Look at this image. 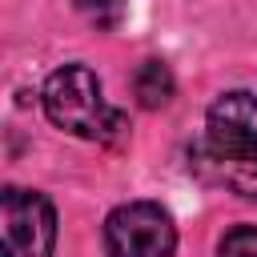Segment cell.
<instances>
[{
  "label": "cell",
  "instance_id": "6da1fadb",
  "mask_svg": "<svg viewBox=\"0 0 257 257\" xmlns=\"http://www.w3.org/2000/svg\"><path fill=\"white\" fill-rule=\"evenodd\" d=\"M197 165L225 189L257 201V92L237 88L209 104Z\"/></svg>",
  "mask_w": 257,
  "mask_h": 257
},
{
  "label": "cell",
  "instance_id": "7a4b0ae2",
  "mask_svg": "<svg viewBox=\"0 0 257 257\" xmlns=\"http://www.w3.org/2000/svg\"><path fill=\"white\" fill-rule=\"evenodd\" d=\"M40 104L60 133H72L80 141H108L120 128V112L108 108L96 72L84 64L56 68L40 88Z\"/></svg>",
  "mask_w": 257,
  "mask_h": 257
},
{
  "label": "cell",
  "instance_id": "3957f363",
  "mask_svg": "<svg viewBox=\"0 0 257 257\" xmlns=\"http://www.w3.org/2000/svg\"><path fill=\"white\" fill-rule=\"evenodd\" d=\"M56 209L36 189L8 185L0 193V249L4 257H52Z\"/></svg>",
  "mask_w": 257,
  "mask_h": 257
},
{
  "label": "cell",
  "instance_id": "277c9868",
  "mask_svg": "<svg viewBox=\"0 0 257 257\" xmlns=\"http://www.w3.org/2000/svg\"><path fill=\"white\" fill-rule=\"evenodd\" d=\"M104 249L108 257H173V217L153 201H128L104 217Z\"/></svg>",
  "mask_w": 257,
  "mask_h": 257
},
{
  "label": "cell",
  "instance_id": "5b68a950",
  "mask_svg": "<svg viewBox=\"0 0 257 257\" xmlns=\"http://www.w3.org/2000/svg\"><path fill=\"white\" fill-rule=\"evenodd\" d=\"M173 72L165 60H145L137 72H133V92L141 100V108H165L173 100Z\"/></svg>",
  "mask_w": 257,
  "mask_h": 257
},
{
  "label": "cell",
  "instance_id": "8992f818",
  "mask_svg": "<svg viewBox=\"0 0 257 257\" xmlns=\"http://www.w3.org/2000/svg\"><path fill=\"white\" fill-rule=\"evenodd\" d=\"M217 257H257V229L253 225H237L221 237Z\"/></svg>",
  "mask_w": 257,
  "mask_h": 257
},
{
  "label": "cell",
  "instance_id": "52a82bcc",
  "mask_svg": "<svg viewBox=\"0 0 257 257\" xmlns=\"http://www.w3.org/2000/svg\"><path fill=\"white\" fill-rule=\"evenodd\" d=\"M76 8L92 20V24H100V28H112L116 20H120V0H76Z\"/></svg>",
  "mask_w": 257,
  "mask_h": 257
}]
</instances>
